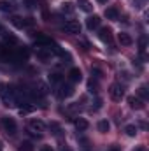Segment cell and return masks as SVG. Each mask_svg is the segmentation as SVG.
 Wrapping results in <instances>:
<instances>
[{
	"instance_id": "obj_4",
	"label": "cell",
	"mask_w": 149,
	"mask_h": 151,
	"mask_svg": "<svg viewBox=\"0 0 149 151\" xmlns=\"http://www.w3.org/2000/svg\"><path fill=\"white\" fill-rule=\"evenodd\" d=\"M63 30L65 32H69V34H81V25H79V21H75V19H70V21H67L65 25H63Z\"/></svg>"
},
{
	"instance_id": "obj_8",
	"label": "cell",
	"mask_w": 149,
	"mask_h": 151,
	"mask_svg": "<svg viewBox=\"0 0 149 151\" xmlns=\"http://www.w3.org/2000/svg\"><path fill=\"white\" fill-rule=\"evenodd\" d=\"M86 27H88L90 30H93V28H98V27H100V16H97V14L90 16V18L86 19Z\"/></svg>"
},
{
	"instance_id": "obj_1",
	"label": "cell",
	"mask_w": 149,
	"mask_h": 151,
	"mask_svg": "<svg viewBox=\"0 0 149 151\" xmlns=\"http://www.w3.org/2000/svg\"><path fill=\"white\" fill-rule=\"evenodd\" d=\"M109 93H111L112 100H116V102H119L123 97H125V88L121 86V84H117V83H114L111 84V88H109Z\"/></svg>"
},
{
	"instance_id": "obj_35",
	"label": "cell",
	"mask_w": 149,
	"mask_h": 151,
	"mask_svg": "<svg viewBox=\"0 0 149 151\" xmlns=\"http://www.w3.org/2000/svg\"><path fill=\"white\" fill-rule=\"evenodd\" d=\"M4 150V142H2V141H0V151Z\"/></svg>"
},
{
	"instance_id": "obj_16",
	"label": "cell",
	"mask_w": 149,
	"mask_h": 151,
	"mask_svg": "<svg viewBox=\"0 0 149 151\" xmlns=\"http://www.w3.org/2000/svg\"><path fill=\"white\" fill-rule=\"evenodd\" d=\"M35 40H37V44H42V46H51V39H47L42 34H35Z\"/></svg>"
},
{
	"instance_id": "obj_24",
	"label": "cell",
	"mask_w": 149,
	"mask_h": 151,
	"mask_svg": "<svg viewBox=\"0 0 149 151\" xmlns=\"http://www.w3.org/2000/svg\"><path fill=\"white\" fill-rule=\"evenodd\" d=\"M139 95H140V97H142L144 100H146V99H149V91H148V88H146V86H140V88H139Z\"/></svg>"
},
{
	"instance_id": "obj_25",
	"label": "cell",
	"mask_w": 149,
	"mask_h": 151,
	"mask_svg": "<svg viewBox=\"0 0 149 151\" xmlns=\"http://www.w3.org/2000/svg\"><path fill=\"white\" fill-rule=\"evenodd\" d=\"M4 39H5V42H11V44H16V42H18V37H14V35H11V34H5Z\"/></svg>"
},
{
	"instance_id": "obj_34",
	"label": "cell",
	"mask_w": 149,
	"mask_h": 151,
	"mask_svg": "<svg viewBox=\"0 0 149 151\" xmlns=\"http://www.w3.org/2000/svg\"><path fill=\"white\" fill-rule=\"evenodd\" d=\"M97 2H98V4H105L107 0H97Z\"/></svg>"
},
{
	"instance_id": "obj_2",
	"label": "cell",
	"mask_w": 149,
	"mask_h": 151,
	"mask_svg": "<svg viewBox=\"0 0 149 151\" xmlns=\"http://www.w3.org/2000/svg\"><path fill=\"white\" fill-rule=\"evenodd\" d=\"M2 125H4V128H5V132H7L9 135H14V134L18 132V127H16V121H14L12 118H9V116H5V118H2Z\"/></svg>"
},
{
	"instance_id": "obj_10",
	"label": "cell",
	"mask_w": 149,
	"mask_h": 151,
	"mask_svg": "<svg viewBox=\"0 0 149 151\" xmlns=\"http://www.w3.org/2000/svg\"><path fill=\"white\" fill-rule=\"evenodd\" d=\"M69 79H70L72 83H79V81L82 79V74H81V70H79L77 67H72V69L69 70Z\"/></svg>"
},
{
	"instance_id": "obj_19",
	"label": "cell",
	"mask_w": 149,
	"mask_h": 151,
	"mask_svg": "<svg viewBox=\"0 0 149 151\" xmlns=\"http://www.w3.org/2000/svg\"><path fill=\"white\" fill-rule=\"evenodd\" d=\"M100 39H102V40H107V42H109V40L112 39L111 30H109V28H100Z\"/></svg>"
},
{
	"instance_id": "obj_33",
	"label": "cell",
	"mask_w": 149,
	"mask_h": 151,
	"mask_svg": "<svg viewBox=\"0 0 149 151\" xmlns=\"http://www.w3.org/2000/svg\"><path fill=\"white\" fill-rule=\"evenodd\" d=\"M135 151H146V148H144V146H140V148H137Z\"/></svg>"
},
{
	"instance_id": "obj_30",
	"label": "cell",
	"mask_w": 149,
	"mask_h": 151,
	"mask_svg": "<svg viewBox=\"0 0 149 151\" xmlns=\"http://www.w3.org/2000/svg\"><path fill=\"white\" fill-rule=\"evenodd\" d=\"M40 151H54V150H53L51 146H42V148H40Z\"/></svg>"
},
{
	"instance_id": "obj_22",
	"label": "cell",
	"mask_w": 149,
	"mask_h": 151,
	"mask_svg": "<svg viewBox=\"0 0 149 151\" xmlns=\"http://www.w3.org/2000/svg\"><path fill=\"white\" fill-rule=\"evenodd\" d=\"M88 90H90V93H97V91H98V84L91 79V81L88 83Z\"/></svg>"
},
{
	"instance_id": "obj_14",
	"label": "cell",
	"mask_w": 149,
	"mask_h": 151,
	"mask_svg": "<svg viewBox=\"0 0 149 151\" xmlns=\"http://www.w3.org/2000/svg\"><path fill=\"white\" fill-rule=\"evenodd\" d=\"M35 111V106L32 104H21L19 106V114H28V113H34Z\"/></svg>"
},
{
	"instance_id": "obj_18",
	"label": "cell",
	"mask_w": 149,
	"mask_h": 151,
	"mask_svg": "<svg viewBox=\"0 0 149 151\" xmlns=\"http://www.w3.org/2000/svg\"><path fill=\"white\" fill-rule=\"evenodd\" d=\"M125 132H126L128 137H135V135H137V127H135V125H126V127H125Z\"/></svg>"
},
{
	"instance_id": "obj_23",
	"label": "cell",
	"mask_w": 149,
	"mask_h": 151,
	"mask_svg": "<svg viewBox=\"0 0 149 151\" xmlns=\"http://www.w3.org/2000/svg\"><path fill=\"white\" fill-rule=\"evenodd\" d=\"M62 81V74L54 72V74H49V83H60Z\"/></svg>"
},
{
	"instance_id": "obj_13",
	"label": "cell",
	"mask_w": 149,
	"mask_h": 151,
	"mask_svg": "<svg viewBox=\"0 0 149 151\" xmlns=\"http://www.w3.org/2000/svg\"><path fill=\"white\" fill-rule=\"evenodd\" d=\"M105 16H107V19H111V21H117V9L116 7H109V9H105Z\"/></svg>"
},
{
	"instance_id": "obj_5",
	"label": "cell",
	"mask_w": 149,
	"mask_h": 151,
	"mask_svg": "<svg viewBox=\"0 0 149 151\" xmlns=\"http://www.w3.org/2000/svg\"><path fill=\"white\" fill-rule=\"evenodd\" d=\"M34 21L32 19H25V18H19V16H14L12 18V25L18 27V28H25V27H30Z\"/></svg>"
},
{
	"instance_id": "obj_21",
	"label": "cell",
	"mask_w": 149,
	"mask_h": 151,
	"mask_svg": "<svg viewBox=\"0 0 149 151\" xmlns=\"http://www.w3.org/2000/svg\"><path fill=\"white\" fill-rule=\"evenodd\" d=\"M62 11L69 14V12H72V11H74V5H72L70 2H63V4H62Z\"/></svg>"
},
{
	"instance_id": "obj_11",
	"label": "cell",
	"mask_w": 149,
	"mask_h": 151,
	"mask_svg": "<svg viewBox=\"0 0 149 151\" xmlns=\"http://www.w3.org/2000/svg\"><path fill=\"white\" fill-rule=\"evenodd\" d=\"M30 128L34 130V132H44V128H46V125H44V121H40V119H30Z\"/></svg>"
},
{
	"instance_id": "obj_9",
	"label": "cell",
	"mask_w": 149,
	"mask_h": 151,
	"mask_svg": "<svg viewBox=\"0 0 149 151\" xmlns=\"http://www.w3.org/2000/svg\"><path fill=\"white\" fill-rule=\"evenodd\" d=\"M74 127L79 130V132H84V130H88L90 123H88L84 118H75V119H74Z\"/></svg>"
},
{
	"instance_id": "obj_26",
	"label": "cell",
	"mask_w": 149,
	"mask_h": 151,
	"mask_svg": "<svg viewBox=\"0 0 149 151\" xmlns=\"http://www.w3.org/2000/svg\"><path fill=\"white\" fill-rule=\"evenodd\" d=\"M0 9H2V11H11V9H12V4H9V2H0Z\"/></svg>"
},
{
	"instance_id": "obj_3",
	"label": "cell",
	"mask_w": 149,
	"mask_h": 151,
	"mask_svg": "<svg viewBox=\"0 0 149 151\" xmlns=\"http://www.w3.org/2000/svg\"><path fill=\"white\" fill-rule=\"evenodd\" d=\"M74 95V86L65 83V84H60V90H58V97L60 99H69Z\"/></svg>"
},
{
	"instance_id": "obj_28",
	"label": "cell",
	"mask_w": 149,
	"mask_h": 151,
	"mask_svg": "<svg viewBox=\"0 0 149 151\" xmlns=\"http://www.w3.org/2000/svg\"><path fill=\"white\" fill-rule=\"evenodd\" d=\"M5 91H7V86H5L4 83H0V95H4Z\"/></svg>"
},
{
	"instance_id": "obj_20",
	"label": "cell",
	"mask_w": 149,
	"mask_h": 151,
	"mask_svg": "<svg viewBox=\"0 0 149 151\" xmlns=\"http://www.w3.org/2000/svg\"><path fill=\"white\" fill-rule=\"evenodd\" d=\"M19 151H34V144L30 141H25L19 144Z\"/></svg>"
},
{
	"instance_id": "obj_32",
	"label": "cell",
	"mask_w": 149,
	"mask_h": 151,
	"mask_svg": "<svg viewBox=\"0 0 149 151\" xmlns=\"http://www.w3.org/2000/svg\"><path fill=\"white\" fill-rule=\"evenodd\" d=\"M60 151H72V150H70V148H69V146H67V144H63V146H62V148H60Z\"/></svg>"
},
{
	"instance_id": "obj_7",
	"label": "cell",
	"mask_w": 149,
	"mask_h": 151,
	"mask_svg": "<svg viewBox=\"0 0 149 151\" xmlns=\"http://www.w3.org/2000/svg\"><path fill=\"white\" fill-rule=\"evenodd\" d=\"M117 40H119V44H123V46H132V44H133L132 35L126 34V32H119V34H117Z\"/></svg>"
},
{
	"instance_id": "obj_12",
	"label": "cell",
	"mask_w": 149,
	"mask_h": 151,
	"mask_svg": "<svg viewBox=\"0 0 149 151\" xmlns=\"http://www.w3.org/2000/svg\"><path fill=\"white\" fill-rule=\"evenodd\" d=\"M97 128H98V132H100V134H107V132L111 130V123H109L107 119H100V121H98V125H97Z\"/></svg>"
},
{
	"instance_id": "obj_27",
	"label": "cell",
	"mask_w": 149,
	"mask_h": 151,
	"mask_svg": "<svg viewBox=\"0 0 149 151\" xmlns=\"http://www.w3.org/2000/svg\"><path fill=\"white\" fill-rule=\"evenodd\" d=\"M139 49H140V53H144L146 51V37H140V42H139Z\"/></svg>"
},
{
	"instance_id": "obj_17",
	"label": "cell",
	"mask_w": 149,
	"mask_h": 151,
	"mask_svg": "<svg viewBox=\"0 0 149 151\" xmlns=\"http://www.w3.org/2000/svg\"><path fill=\"white\" fill-rule=\"evenodd\" d=\"M37 56L40 58V60H44V62H46V60H49L53 55H51V51H46V49H37Z\"/></svg>"
},
{
	"instance_id": "obj_31",
	"label": "cell",
	"mask_w": 149,
	"mask_h": 151,
	"mask_svg": "<svg viewBox=\"0 0 149 151\" xmlns=\"http://www.w3.org/2000/svg\"><path fill=\"white\" fill-rule=\"evenodd\" d=\"M107 151H121V148H119V146H111Z\"/></svg>"
},
{
	"instance_id": "obj_29",
	"label": "cell",
	"mask_w": 149,
	"mask_h": 151,
	"mask_svg": "<svg viewBox=\"0 0 149 151\" xmlns=\"http://www.w3.org/2000/svg\"><path fill=\"white\" fill-rule=\"evenodd\" d=\"M91 72H93V74H95V77H102V72H100V70H98V69H93V70H91Z\"/></svg>"
},
{
	"instance_id": "obj_15",
	"label": "cell",
	"mask_w": 149,
	"mask_h": 151,
	"mask_svg": "<svg viewBox=\"0 0 149 151\" xmlns=\"http://www.w3.org/2000/svg\"><path fill=\"white\" fill-rule=\"evenodd\" d=\"M79 7H81L84 12H91V11H93V5H91L90 0H79Z\"/></svg>"
},
{
	"instance_id": "obj_6",
	"label": "cell",
	"mask_w": 149,
	"mask_h": 151,
	"mask_svg": "<svg viewBox=\"0 0 149 151\" xmlns=\"http://www.w3.org/2000/svg\"><path fill=\"white\" fill-rule=\"evenodd\" d=\"M126 102H128V106H130L132 109H144V102H142L139 97H128Z\"/></svg>"
}]
</instances>
